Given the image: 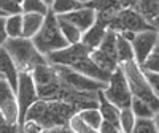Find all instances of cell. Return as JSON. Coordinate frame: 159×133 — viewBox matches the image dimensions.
<instances>
[{"instance_id": "20", "label": "cell", "mask_w": 159, "mask_h": 133, "mask_svg": "<svg viewBox=\"0 0 159 133\" xmlns=\"http://www.w3.org/2000/svg\"><path fill=\"white\" fill-rule=\"evenodd\" d=\"M57 21H59V25H61V30L65 36V40L73 45V43H80L83 38V32L80 30L75 24H72L69 19H65L64 16H57Z\"/></svg>"}, {"instance_id": "38", "label": "cell", "mask_w": 159, "mask_h": 133, "mask_svg": "<svg viewBox=\"0 0 159 133\" xmlns=\"http://www.w3.org/2000/svg\"><path fill=\"white\" fill-rule=\"evenodd\" d=\"M154 122H156V127H157V131H159V109L156 111V114H154Z\"/></svg>"}, {"instance_id": "42", "label": "cell", "mask_w": 159, "mask_h": 133, "mask_svg": "<svg viewBox=\"0 0 159 133\" xmlns=\"http://www.w3.org/2000/svg\"><path fill=\"white\" fill-rule=\"evenodd\" d=\"M119 133H124V131H119Z\"/></svg>"}, {"instance_id": "19", "label": "cell", "mask_w": 159, "mask_h": 133, "mask_svg": "<svg viewBox=\"0 0 159 133\" xmlns=\"http://www.w3.org/2000/svg\"><path fill=\"white\" fill-rule=\"evenodd\" d=\"M91 59L94 60L102 70L108 71V73H113L118 66H119L118 59H115V57H111V56H108V54H105V52L100 51L99 48H94V49L91 51Z\"/></svg>"}, {"instance_id": "5", "label": "cell", "mask_w": 159, "mask_h": 133, "mask_svg": "<svg viewBox=\"0 0 159 133\" xmlns=\"http://www.w3.org/2000/svg\"><path fill=\"white\" fill-rule=\"evenodd\" d=\"M103 95L107 97L111 103L119 106L121 109L132 105V98H134V95H132L129 81L126 78L124 70L121 68V65L111 73L110 81L107 83V86H105V89H103Z\"/></svg>"}, {"instance_id": "33", "label": "cell", "mask_w": 159, "mask_h": 133, "mask_svg": "<svg viewBox=\"0 0 159 133\" xmlns=\"http://www.w3.org/2000/svg\"><path fill=\"white\" fill-rule=\"evenodd\" d=\"M0 133H19V124H10L0 116Z\"/></svg>"}, {"instance_id": "43", "label": "cell", "mask_w": 159, "mask_h": 133, "mask_svg": "<svg viewBox=\"0 0 159 133\" xmlns=\"http://www.w3.org/2000/svg\"><path fill=\"white\" fill-rule=\"evenodd\" d=\"M157 33H159V29H157Z\"/></svg>"}, {"instance_id": "35", "label": "cell", "mask_w": 159, "mask_h": 133, "mask_svg": "<svg viewBox=\"0 0 159 133\" xmlns=\"http://www.w3.org/2000/svg\"><path fill=\"white\" fill-rule=\"evenodd\" d=\"M42 133H75V131L72 130L69 124H65V125H54L49 128H43Z\"/></svg>"}, {"instance_id": "32", "label": "cell", "mask_w": 159, "mask_h": 133, "mask_svg": "<svg viewBox=\"0 0 159 133\" xmlns=\"http://www.w3.org/2000/svg\"><path fill=\"white\" fill-rule=\"evenodd\" d=\"M43 128L34 121H24L19 125V133H42Z\"/></svg>"}, {"instance_id": "4", "label": "cell", "mask_w": 159, "mask_h": 133, "mask_svg": "<svg viewBox=\"0 0 159 133\" xmlns=\"http://www.w3.org/2000/svg\"><path fill=\"white\" fill-rule=\"evenodd\" d=\"M121 68L126 73V78L129 81L130 90H132V95L145 100L147 103H150L153 106L154 111H157L159 109V97L154 94V90L151 89L148 78H147V75H145V70L139 65V62L135 59L129 60V62L121 65Z\"/></svg>"}, {"instance_id": "14", "label": "cell", "mask_w": 159, "mask_h": 133, "mask_svg": "<svg viewBox=\"0 0 159 133\" xmlns=\"http://www.w3.org/2000/svg\"><path fill=\"white\" fill-rule=\"evenodd\" d=\"M139 0H91V2L84 3L96 11H121L124 8H135Z\"/></svg>"}, {"instance_id": "2", "label": "cell", "mask_w": 159, "mask_h": 133, "mask_svg": "<svg viewBox=\"0 0 159 133\" xmlns=\"http://www.w3.org/2000/svg\"><path fill=\"white\" fill-rule=\"evenodd\" d=\"M3 48L10 52V56L16 62L18 68L21 71L32 73V70L37 65L48 63L46 56L38 51V48L35 46L32 38H25V36L8 38Z\"/></svg>"}, {"instance_id": "7", "label": "cell", "mask_w": 159, "mask_h": 133, "mask_svg": "<svg viewBox=\"0 0 159 133\" xmlns=\"http://www.w3.org/2000/svg\"><path fill=\"white\" fill-rule=\"evenodd\" d=\"M91 51H92V48H89L83 41H80V43H73V45H69V46H65L62 49L49 52V54L46 56V59L51 65L73 66L78 62H81L83 59L89 57Z\"/></svg>"}, {"instance_id": "10", "label": "cell", "mask_w": 159, "mask_h": 133, "mask_svg": "<svg viewBox=\"0 0 159 133\" xmlns=\"http://www.w3.org/2000/svg\"><path fill=\"white\" fill-rule=\"evenodd\" d=\"M56 70L59 73V76L64 79L67 84H70L72 87L78 89V90H102L105 89V83L96 81L83 73H80L76 70H73L72 66H64V65H54Z\"/></svg>"}, {"instance_id": "23", "label": "cell", "mask_w": 159, "mask_h": 133, "mask_svg": "<svg viewBox=\"0 0 159 133\" xmlns=\"http://www.w3.org/2000/svg\"><path fill=\"white\" fill-rule=\"evenodd\" d=\"M137 122V116L134 113V109L127 106V108L121 109V114H119V128L124 133H132L134 130V125Z\"/></svg>"}, {"instance_id": "40", "label": "cell", "mask_w": 159, "mask_h": 133, "mask_svg": "<svg viewBox=\"0 0 159 133\" xmlns=\"http://www.w3.org/2000/svg\"><path fill=\"white\" fill-rule=\"evenodd\" d=\"M81 3H88V2H91V0H80Z\"/></svg>"}, {"instance_id": "13", "label": "cell", "mask_w": 159, "mask_h": 133, "mask_svg": "<svg viewBox=\"0 0 159 133\" xmlns=\"http://www.w3.org/2000/svg\"><path fill=\"white\" fill-rule=\"evenodd\" d=\"M19 73L21 70L18 68L16 62L13 60V57L10 56V52L2 46L0 48V75L3 79L13 86V89H18V83H19Z\"/></svg>"}, {"instance_id": "21", "label": "cell", "mask_w": 159, "mask_h": 133, "mask_svg": "<svg viewBox=\"0 0 159 133\" xmlns=\"http://www.w3.org/2000/svg\"><path fill=\"white\" fill-rule=\"evenodd\" d=\"M151 24L159 16V0H139L135 6Z\"/></svg>"}, {"instance_id": "22", "label": "cell", "mask_w": 159, "mask_h": 133, "mask_svg": "<svg viewBox=\"0 0 159 133\" xmlns=\"http://www.w3.org/2000/svg\"><path fill=\"white\" fill-rule=\"evenodd\" d=\"M84 3H81L80 0H54V3L51 5V10L56 13L57 16L69 15V13L81 8Z\"/></svg>"}, {"instance_id": "1", "label": "cell", "mask_w": 159, "mask_h": 133, "mask_svg": "<svg viewBox=\"0 0 159 133\" xmlns=\"http://www.w3.org/2000/svg\"><path fill=\"white\" fill-rule=\"evenodd\" d=\"M78 113L72 103L62 100H37L27 111L24 121H34L42 128H49L54 125H65Z\"/></svg>"}, {"instance_id": "30", "label": "cell", "mask_w": 159, "mask_h": 133, "mask_svg": "<svg viewBox=\"0 0 159 133\" xmlns=\"http://www.w3.org/2000/svg\"><path fill=\"white\" fill-rule=\"evenodd\" d=\"M142 68L147 70V71H156V73H159V41L156 43V46H154L153 52L150 54V57L147 59V62L142 65Z\"/></svg>"}, {"instance_id": "18", "label": "cell", "mask_w": 159, "mask_h": 133, "mask_svg": "<svg viewBox=\"0 0 159 133\" xmlns=\"http://www.w3.org/2000/svg\"><path fill=\"white\" fill-rule=\"evenodd\" d=\"M116 52H118V62L119 65H123L129 60H134V48H132V41H129L127 38H124L121 33L116 32Z\"/></svg>"}, {"instance_id": "36", "label": "cell", "mask_w": 159, "mask_h": 133, "mask_svg": "<svg viewBox=\"0 0 159 133\" xmlns=\"http://www.w3.org/2000/svg\"><path fill=\"white\" fill-rule=\"evenodd\" d=\"M121 131V128H119L118 125L111 124V122H107V121H103L99 127V133H119Z\"/></svg>"}, {"instance_id": "37", "label": "cell", "mask_w": 159, "mask_h": 133, "mask_svg": "<svg viewBox=\"0 0 159 133\" xmlns=\"http://www.w3.org/2000/svg\"><path fill=\"white\" fill-rule=\"evenodd\" d=\"M5 19L7 18H0V48H2L7 43V40L10 38L8 33H7V27H5Z\"/></svg>"}, {"instance_id": "9", "label": "cell", "mask_w": 159, "mask_h": 133, "mask_svg": "<svg viewBox=\"0 0 159 133\" xmlns=\"http://www.w3.org/2000/svg\"><path fill=\"white\" fill-rule=\"evenodd\" d=\"M0 116L5 121H8L10 124L21 122V113H19L16 90L3 78H0Z\"/></svg>"}, {"instance_id": "39", "label": "cell", "mask_w": 159, "mask_h": 133, "mask_svg": "<svg viewBox=\"0 0 159 133\" xmlns=\"http://www.w3.org/2000/svg\"><path fill=\"white\" fill-rule=\"evenodd\" d=\"M43 2H45V3H46V5H48V6L51 8V5L54 3V0H43Z\"/></svg>"}, {"instance_id": "3", "label": "cell", "mask_w": 159, "mask_h": 133, "mask_svg": "<svg viewBox=\"0 0 159 133\" xmlns=\"http://www.w3.org/2000/svg\"><path fill=\"white\" fill-rule=\"evenodd\" d=\"M32 40H34L35 46L38 48V51L42 52V54H45V56H48L49 52H52V51L62 49V48L70 45L67 40H65V36H64V33L61 30L57 15L51 8H49L48 15L45 18V22L42 25V29H40V32Z\"/></svg>"}, {"instance_id": "8", "label": "cell", "mask_w": 159, "mask_h": 133, "mask_svg": "<svg viewBox=\"0 0 159 133\" xmlns=\"http://www.w3.org/2000/svg\"><path fill=\"white\" fill-rule=\"evenodd\" d=\"M16 95H18L19 113H21V122H19V125H21L24 122V117L27 114L29 108L37 100H40L38 89H37V84L34 81L32 73H29V71L19 73V83H18V89H16Z\"/></svg>"}, {"instance_id": "11", "label": "cell", "mask_w": 159, "mask_h": 133, "mask_svg": "<svg viewBox=\"0 0 159 133\" xmlns=\"http://www.w3.org/2000/svg\"><path fill=\"white\" fill-rule=\"evenodd\" d=\"M157 41H159L157 29H150V30H143V32L135 33L134 40H132V48H134L135 60L139 62L140 66L147 62V59L150 57V54L153 52Z\"/></svg>"}, {"instance_id": "12", "label": "cell", "mask_w": 159, "mask_h": 133, "mask_svg": "<svg viewBox=\"0 0 159 133\" xmlns=\"http://www.w3.org/2000/svg\"><path fill=\"white\" fill-rule=\"evenodd\" d=\"M62 16L65 19H69L72 24H75L76 27L84 33L88 29H91L92 25L96 24V21H97V11L94 8L88 6V5H83L81 8H78V10L69 13V15H62Z\"/></svg>"}, {"instance_id": "15", "label": "cell", "mask_w": 159, "mask_h": 133, "mask_svg": "<svg viewBox=\"0 0 159 133\" xmlns=\"http://www.w3.org/2000/svg\"><path fill=\"white\" fill-rule=\"evenodd\" d=\"M45 15L40 13H22V36L34 38L45 22Z\"/></svg>"}, {"instance_id": "24", "label": "cell", "mask_w": 159, "mask_h": 133, "mask_svg": "<svg viewBox=\"0 0 159 133\" xmlns=\"http://www.w3.org/2000/svg\"><path fill=\"white\" fill-rule=\"evenodd\" d=\"M5 27H7V33H8L10 38L22 36V13H21V15L7 16Z\"/></svg>"}, {"instance_id": "25", "label": "cell", "mask_w": 159, "mask_h": 133, "mask_svg": "<svg viewBox=\"0 0 159 133\" xmlns=\"http://www.w3.org/2000/svg\"><path fill=\"white\" fill-rule=\"evenodd\" d=\"M130 108L134 109V113H135L137 117H154V114H156V111H154L153 106H151L150 103H147L145 100L139 98V97L132 98Z\"/></svg>"}, {"instance_id": "41", "label": "cell", "mask_w": 159, "mask_h": 133, "mask_svg": "<svg viewBox=\"0 0 159 133\" xmlns=\"http://www.w3.org/2000/svg\"><path fill=\"white\" fill-rule=\"evenodd\" d=\"M15 2H18V3H22V2H24V0H15Z\"/></svg>"}, {"instance_id": "28", "label": "cell", "mask_w": 159, "mask_h": 133, "mask_svg": "<svg viewBox=\"0 0 159 133\" xmlns=\"http://www.w3.org/2000/svg\"><path fill=\"white\" fill-rule=\"evenodd\" d=\"M132 133H159L153 117H137Z\"/></svg>"}, {"instance_id": "44", "label": "cell", "mask_w": 159, "mask_h": 133, "mask_svg": "<svg viewBox=\"0 0 159 133\" xmlns=\"http://www.w3.org/2000/svg\"><path fill=\"white\" fill-rule=\"evenodd\" d=\"M0 78H2V75H0Z\"/></svg>"}, {"instance_id": "17", "label": "cell", "mask_w": 159, "mask_h": 133, "mask_svg": "<svg viewBox=\"0 0 159 133\" xmlns=\"http://www.w3.org/2000/svg\"><path fill=\"white\" fill-rule=\"evenodd\" d=\"M107 30H108L107 25H103L102 22L96 21V24L83 33L81 41H83L84 45H88L89 48H92V49H94V48H99L100 43L103 41L105 35H107Z\"/></svg>"}, {"instance_id": "31", "label": "cell", "mask_w": 159, "mask_h": 133, "mask_svg": "<svg viewBox=\"0 0 159 133\" xmlns=\"http://www.w3.org/2000/svg\"><path fill=\"white\" fill-rule=\"evenodd\" d=\"M0 10L5 13V16L21 15V13H22L21 3L15 2V0H0Z\"/></svg>"}, {"instance_id": "16", "label": "cell", "mask_w": 159, "mask_h": 133, "mask_svg": "<svg viewBox=\"0 0 159 133\" xmlns=\"http://www.w3.org/2000/svg\"><path fill=\"white\" fill-rule=\"evenodd\" d=\"M99 109L102 113L103 121L111 122V124L119 127V114H121V108L116 106L115 103H111L107 97L103 95V89L99 92Z\"/></svg>"}, {"instance_id": "29", "label": "cell", "mask_w": 159, "mask_h": 133, "mask_svg": "<svg viewBox=\"0 0 159 133\" xmlns=\"http://www.w3.org/2000/svg\"><path fill=\"white\" fill-rule=\"evenodd\" d=\"M22 13H40V15H48L49 6L43 2V0H24L21 3Z\"/></svg>"}, {"instance_id": "27", "label": "cell", "mask_w": 159, "mask_h": 133, "mask_svg": "<svg viewBox=\"0 0 159 133\" xmlns=\"http://www.w3.org/2000/svg\"><path fill=\"white\" fill-rule=\"evenodd\" d=\"M69 125L72 127V130H73L75 133H99L97 128H94L92 125H89L78 113L69 121Z\"/></svg>"}, {"instance_id": "6", "label": "cell", "mask_w": 159, "mask_h": 133, "mask_svg": "<svg viewBox=\"0 0 159 133\" xmlns=\"http://www.w3.org/2000/svg\"><path fill=\"white\" fill-rule=\"evenodd\" d=\"M108 29H111L115 32H134V33H137V32L150 30V29H156V27L137 8H124L121 11H118V15L110 22Z\"/></svg>"}, {"instance_id": "26", "label": "cell", "mask_w": 159, "mask_h": 133, "mask_svg": "<svg viewBox=\"0 0 159 133\" xmlns=\"http://www.w3.org/2000/svg\"><path fill=\"white\" fill-rule=\"evenodd\" d=\"M78 114L81 116L89 125H92V127L97 128V130H99L100 124L103 122V117H102V113H100L99 108H86V109L78 111Z\"/></svg>"}, {"instance_id": "34", "label": "cell", "mask_w": 159, "mask_h": 133, "mask_svg": "<svg viewBox=\"0 0 159 133\" xmlns=\"http://www.w3.org/2000/svg\"><path fill=\"white\" fill-rule=\"evenodd\" d=\"M145 75H147L148 81H150V86H151V89L154 90V94L159 97V73H156V71H147V70H145Z\"/></svg>"}]
</instances>
